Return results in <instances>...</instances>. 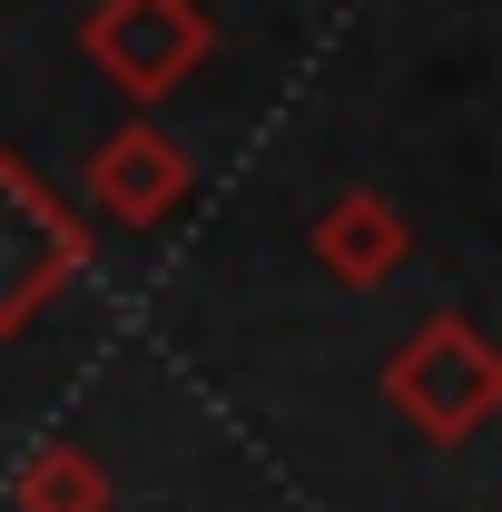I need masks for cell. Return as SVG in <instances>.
<instances>
[{"label":"cell","mask_w":502,"mask_h":512,"mask_svg":"<svg viewBox=\"0 0 502 512\" xmlns=\"http://www.w3.org/2000/svg\"><path fill=\"white\" fill-rule=\"evenodd\" d=\"M384 404L424 434V444H473L502 414V355L473 316H424L394 355H384Z\"/></svg>","instance_id":"cell-1"},{"label":"cell","mask_w":502,"mask_h":512,"mask_svg":"<svg viewBox=\"0 0 502 512\" xmlns=\"http://www.w3.org/2000/svg\"><path fill=\"white\" fill-rule=\"evenodd\" d=\"M79 276H89V217L30 158L0 148V335H20L40 306H60Z\"/></svg>","instance_id":"cell-2"},{"label":"cell","mask_w":502,"mask_h":512,"mask_svg":"<svg viewBox=\"0 0 502 512\" xmlns=\"http://www.w3.org/2000/svg\"><path fill=\"white\" fill-rule=\"evenodd\" d=\"M79 50H89V69H99L109 89H128L138 109H158L168 89H188L197 69H207L217 20H207L197 0H99V10L79 20Z\"/></svg>","instance_id":"cell-3"},{"label":"cell","mask_w":502,"mask_h":512,"mask_svg":"<svg viewBox=\"0 0 502 512\" xmlns=\"http://www.w3.org/2000/svg\"><path fill=\"white\" fill-rule=\"evenodd\" d=\"M188 188H197V168H188V148L158 119L109 128V138L89 148V168H79V197H89L99 227H168V217L188 207Z\"/></svg>","instance_id":"cell-4"},{"label":"cell","mask_w":502,"mask_h":512,"mask_svg":"<svg viewBox=\"0 0 502 512\" xmlns=\"http://www.w3.org/2000/svg\"><path fill=\"white\" fill-rule=\"evenodd\" d=\"M306 247H315V266H325L335 286L375 296V286H394V276H404V256H414V227L394 217V197L345 188V197H335V207L306 227Z\"/></svg>","instance_id":"cell-5"},{"label":"cell","mask_w":502,"mask_h":512,"mask_svg":"<svg viewBox=\"0 0 502 512\" xmlns=\"http://www.w3.org/2000/svg\"><path fill=\"white\" fill-rule=\"evenodd\" d=\"M10 512H119V483H109V463L79 434H50L10 473Z\"/></svg>","instance_id":"cell-6"}]
</instances>
